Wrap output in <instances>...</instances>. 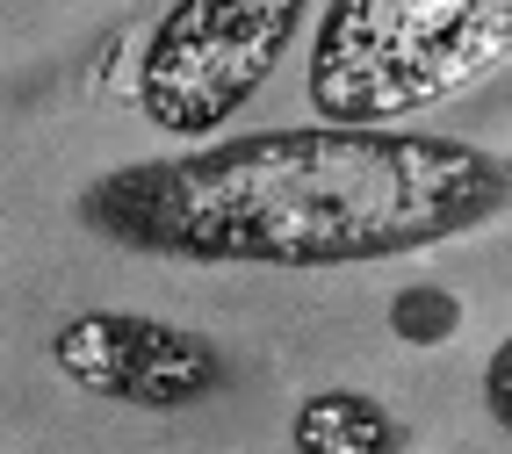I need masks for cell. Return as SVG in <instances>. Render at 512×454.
<instances>
[{
	"label": "cell",
	"instance_id": "cell-3",
	"mask_svg": "<svg viewBox=\"0 0 512 454\" xmlns=\"http://www.w3.org/2000/svg\"><path fill=\"white\" fill-rule=\"evenodd\" d=\"M311 0H174L138 51V116L166 137H210L275 80Z\"/></svg>",
	"mask_w": 512,
	"mask_h": 454
},
{
	"label": "cell",
	"instance_id": "cell-1",
	"mask_svg": "<svg viewBox=\"0 0 512 454\" xmlns=\"http://www.w3.org/2000/svg\"><path fill=\"white\" fill-rule=\"evenodd\" d=\"M512 159L397 123H289L116 166L80 224L123 253L195 267H368L498 224Z\"/></svg>",
	"mask_w": 512,
	"mask_h": 454
},
{
	"label": "cell",
	"instance_id": "cell-6",
	"mask_svg": "<svg viewBox=\"0 0 512 454\" xmlns=\"http://www.w3.org/2000/svg\"><path fill=\"white\" fill-rule=\"evenodd\" d=\"M390 332L404 346H448L462 332V296L440 289V282H412L390 296Z\"/></svg>",
	"mask_w": 512,
	"mask_h": 454
},
{
	"label": "cell",
	"instance_id": "cell-4",
	"mask_svg": "<svg viewBox=\"0 0 512 454\" xmlns=\"http://www.w3.org/2000/svg\"><path fill=\"white\" fill-rule=\"evenodd\" d=\"M51 368L73 390L130 411H188L224 390V354L188 325L145 310H80L51 332Z\"/></svg>",
	"mask_w": 512,
	"mask_h": 454
},
{
	"label": "cell",
	"instance_id": "cell-5",
	"mask_svg": "<svg viewBox=\"0 0 512 454\" xmlns=\"http://www.w3.org/2000/svg\"><path fill=\"white\" fill-rule=\"evenodd\" d=\"M296 454H397L404 426L368 390H311L289 418Z\"/></svg>",
	"mask_w": 512,
	"mask_h": 454
},
{
	"label": "cell",
	"instance_id": "cell-2",
	"mask_svg": "<svg viewBox=\"0 0 512 454\" xmlns=\"http://www.w3.org/2000/svg\"><path fill=\"white\" fill-rule=\"evenodd\" d=\"M512 58V0H325L311 29V116L404 123Z\"/></svg>",
	"mask_w": 512,
	"mask_h": 454
},
{
	"label": "cell",
	"instance_id": "cell-7",
	"mask_svg": "<svg viewBox=\"0 0 512 454\" xmlns=\"http://www.w3.org/2000/svg\"><path fill=\"white\" fill-rule=\"evenodd\" d=\"M484 411L512 433V332L498 339V354L484 361Z\"/></svg>",
	"mask_w": 512,
	"mask_h": 454
}]
</instances>
